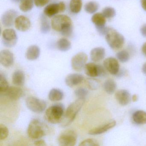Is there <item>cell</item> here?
<instances>
[{"label":"cell","mask_w":146,"mask_h":146,"mask_svg":"<svg viewBox=\"0 0 146 146\" xmlns=\"http://www.w3.org/2000/svg\"><path fill=\"white\" fill-rule=\"evenodd\" d=\"M51 24L53 29L62 35L67 37L71 35L73 31L72 21L68 16L57 15L52 19Z\"/></svg>","instance_id":"obj_1"},{"label":"cell","mask_w":146,"mask_h":146,"mask_svg":"<svg viewBox=\"0 0 146 146\" xmlns=\"http://www.w3.org/2000/svg\"><path fill=\"white\" fill-rule=\"evenodd\" d=\"M92 23L95 25L96 28H100L105 26L106 18L102 13H96L92 16L91 18Z\"/></svg>","instance_id":"obj_24"},{"label":"cell","mask_w":146,"mask_h":146,"mask_svg":"<svg viewBox=\"0 0 146 146\" xmlns=\"http://www.w3.org/2000/svg\"><path fill=\"white\" fill-rule=\"evenodd\" d=\"M87 84L89 88L92 90H96L98 88L99 83L98 81L94 79H88L87 80Z\"/></svg>","instance_id":"obj_38"},{"label":"cell","mask_w":146,"mask_h":146,"mask_svg":"<svg viewBox=\"0 0 146 146\" xmlns=\"http://www.w3.org/2000/svg\"><path fill=\"white\" fill-rule=\"evenodd\" d=\"M140 31L142 36L144 37H146V24L142 26L140 29Z\"/></svg>","instance_id":"obj_41"},{"label":"cell","mask_w":146,"mask_h":146,"mask_svg":"<svg viewBox=\"0 0 146 146\" xmlns=\"http://www.w3.org/2000/svg\"><path fill=\"white\" fill-rule=\"evenodd\" d=\"M116 57L117 59L122 63H125L129 59V54L125 50H122L117 53Z\"/></svg>","instance_id":"obj_33"},{"label":"cell","mask_w":146,"mask_h":146,"mask_svg":"<svg viewBox=\"0 0 146 146\" xmlns=\"http://www.w3.org/2000/svg\"><path fill=\"white\" fill-rule=\"evenodd\" d=\"M133 121L137 125L146 124V112L142 110L136 111L132 114Z\"/></svg>","instance_id":"obj_22"},{"label":"cell","mask_w":146,"mask_h":146,"mask_svg":"<svg viewBox=\"0 0 146 146\" xmlns=\"http://www.w3.org/2000/svg\"><path fill=\"white\" fill-rule=\"evenodd\" d=\"M137 100H138V96L137 95L134 94L132 96V97H131V100L133 102H136L137 101Z\"/></svg>","instance_id":"obj_45"},{"label":"cell","mask_w":146,"mask_h":146,"mask_svg":"<svg viewBox=\"0 0 146 146\" xmlns=\"http://www.w3.org/2000/svg\"><path fill=\"white\" fill-rule=\"evenodd\" d=\"M142 70L143 73L146 75V63H145V64L143 65L142 68Z\"/></svg>","instance_id":"obj_46"},{"label":"cell","mask_w":146,"mask_h":146,"mask_svg":"<svg viewBox=\"0 0 146 146\" xmlns=\"http://www.w3.org/2000/svg\"><path fill=\"white\" fill-rule=\"evenodd\" d=\"M116 121L112 120L102 125L95 127L89 131L88 134L90 135H97L102 134L116 125Z\"/></svg>","instance_id":"obj_15"},{"label":"cell","mask_w":146,"mask_h":146,"mask_svg":"<svg viewBox=\"0 0 146 146\" xmlns=\"http://www.w3.org/2000/svg\"><path fill=\"white\" fill-rule=\"evenodd\" d=\"M2 42L5 46L12 47L17 44V36L15 30L8 29L5 30L2 34Z\"/></svg>","instance_id":"obj_9"},{"label":"cell","mask_w":146,"mask_h":146,"mask_svg":"<svg viewBox=\"0 0 146 146\" xmlns=\"http://www.w3.org/2000/svg\"><path fill=\"white\" fill-rule=\"evenodd\" d=\"M7 80L2 73H0V92L1 94H5L9 88Z\"/></svg>","instance_id":"obj_32"},{"label":"cell","mask_w":146,"mask_h":146,"mask_svg":"<svg viewBox=\"0 0 146 146\" xmlns=\"http://www.w3.org/2000/svg\"><path fill=\"white\" fill-rule=\"evenodd\" d=\"M25 81V75L21 70H17L13 73L12 76L13 83L17 86L23 85Z\"/></svg>","instance_id":"obj_23"},{"label":"cell","mask_w":146,"mask_h":146,"mask_svg":"<svg viewBox=\"0 0 146 146\" xmlns=\"http://www.w3.org/2000/svg\"><path fill=\"white\" fill-rule=\"evenodd\" d=\"M25 103L29 109L36 113L42 112L47 106L46 102L34 96L27 97L25 100Z\"/></svg>","instance_id":"obj_7"},{"label":"cell","mask_w":146,"mask_h":146,"mask_svg":"<svg viewBox=\"0 0 146 146\" xmlns=\"http://www.w3.org/2000/svg\"><path fill=\"white\" fill-rule=\"evenodd\" d=\"M117 88V83L113 79H109L106 80L103 84V88L108 94H113Z\"/></svg>","instance_id":"obj_25"},{"label":"cell","mask_w":146,"mask_h":146,"mask_svg":"<svg viewBox=\"0 0 146 146\" xmlns=\"http://www.w3.org/2000/svg\"><path fill=\"white\" fill-rule=\"evenodd\" d=\"M84 102L85 99L78 98L68 106L64 114L63 119L60 122L61 126L66 127L73 122Z\"/></svg>","instance_id":"obj_2"},{"label":"cell","mask_w":146,"mask_h":146,"mask_svg":"<svg viewBox=\"0 0 146 146\" xmlns=\"http://www.w3.org/2000/svg\"><path fill=\"white\" fill-rule=\"evenodd\" d=\"M105 35L107 42L112 49L117 50L123 47L125 43L124 37L117 31L108 28Z\"/></svg>","instance_id":"obj_3"},{"label":"cell","mask_w":146,"mask_h":146,"mask_svg":"<svg viewBox=\"0 0 146 146\" xmlns=\"http://www.w3.org/2000/svg\"><path fill=\"white\" fill-rule=\"evenodd\" d=\"M64 107L62 104H55L51 106L46 111V119L51 123H60L64 117Z\"/></svg>","instance_id":"obj_4"},{"label":"cell","mask_w":146,"mask_h":146,"mask_svg":"<svg viewBox=\"0 0 146 146\" xmlns=\"http://www.w3.org/2000/svg\"><path fill=\"white\" fill-rule=\"evenodd\" d=\"M99 142L94 139H87L82 141L79 144L80 146H99Z\"/></svg>","instance_id":"obj_36"},{"label":"cell","mask_w":146,"mask_h":146,"mask_svg":"<svg viewBox=\"0 0 146 146\" xmlns=\"http://www.w3.org/2000/svg\"><path fill=\"white\" fill-rule=\"evenodd\" d=\"M14 24L16 29L21 31L29 30L31 26L30 20L27 17L24 16L17 17Z\"/></svg>","instance_id":"obj_16"},{"label":"cell","mask_w":146,"mask_h":146,"mask_svg":"<svg viewBox=\"0 0 146 146\" xmlns=\"http://www.w3.org/2000/svg\"><path fill=\"white\" fill-rule=\"evenodd\" d=\"M40 49L36 46H31L29 47L26 52V57L27 59L30 60L37 59L40 55Z\"/></svg>","instance_id":"obj_21"},{"label":"cell","mask_w":146,"mask_h":146,"mask_svg":"<svg viewBox=\"0 0 146 146\" xmlns=\"http://www.w3.org/2000/svg\"><path fill=\"white\" fill-rule=\"evenodd\" d=\"M125 70H120L119 71V72H118L116 76L117 77H122L123 76V75H125Z\"/></svg>","instance_id":"obj_44"},{"label":"cell","mask_w":146,"mask_h":146,"mask_svg":"<svg viewBox=\"0 0 146 146\" xmlns=\"http://www.w3.org/2000/svg\"><path fill=\"white\" fill-rule=\"evenodd\" d=\"M102 13L106 18H112L116 15V11L112 7H107L103 9Z\"/></svg>","instance_id":"obj_34"},{"label":"cell","mask_w":146,"mask_h":146,"mask_svg":"<svg viewBox=\"0 0 146 146\" xmlns=\"http://www.w3.org/2000/svg\"><path fill=\"white\" fill-rule=\"evenodd\" d=\"M34 144H35V146H46V142L43 140H40L35 141V143H34Z\"/></svg>","instance_id":"obj_40"},{"label":"cell","mask_w":146,"mask_h":146,"mask_svg":"<svg viewBox=\"0 0 146 146\" xmlns=\"http://www.w3.org/2000/svg\"><path fill=\"white\" fill-rule=\"evenodd\" d=\"M106 51L103 48L97 47L91 50L90 56L92 60L95 62H98L105 58Z\"/></svg>","instance_id":"obj_20"},{"label":"cell","mask_w":146,"mask_h":146,"mask_svg":"<svg viewBox=\"0 0 146 146\" xmlns=\"http://www.w3.org/2000/svg\"><path fill=\"white\" fill-rule=\"evenodd\" d=\"M84 79L82 75L79 74H71L66 78L65 82L66 85L70 88L78 85L81 83Z\"/></svg>","instance_id":"obj_18"},{"label":"cell","mask_w":146,"mask_h":146,"mask_svg":"<svg viewBox=\"0 0 146 146\" xmlns=\"http://www.w3.org/2000/svg\"><path fill=\"white\" fill-rule=\"evenodd\" d=\"M64 97V93L61 90L58 89L51 90L48 94L49 100L52 101H59Z\"/></svg>","instance_id":"obj_27"},{"label":"cell","mask_w":146,"mask_h":146,"mask_svg":"<svg viewBox=\"0 0 146 146\" xmlns=\"http://www.w3.org/2000/svg\"><path fill=\"white\" fill-rule=\"evenodd\" d=\"M88 60V55L85 53H78L72 59V67L76 71H81L84 68Z\"/></svg>","instance_id":"obj_10"},{"label":"cell","mask_w":146,"mask_h":146,"mask_svg":"<svg viewBox=\"0 0 146 146\" xmlns=\"http://www.w3.org/2000/svg\"><path fill=\"white\" fill-rule=\"evenodd\" d=\"M99 4L95 1H90L86 4L84 7L85 11L90 14H93L99 9Z\"/></svg>","instance_id":"obj_31"},{"label":"cell","mask_w":146,"mask_h":146,"mask_svg":"<svg viewBox=\"0 0 146 146\" xmlns=\"http://www.w3.org/2000/svg\"><path fill=\"white\" fill-rule=\"evenodd\" d=\"M11 1L15 3H18L22 1V0H11Z\"/></svg>","instance_id":"obj_47"},{"label":"cell","mask_w":146,"mask_h":146,"mask_svg":"<svg viewBox=\"0 0 146 146\" xmlns=\"http://www.w3.org/2000/svg\"><path fill=\"white\" fill-rule=\"evenodd\" d=\"M57 48L61 52H66L71 48V43L66 38H61L57 43Z\"/></svg>","instance_id":"obj_26"},{"label":"cell","mask_w":146,"mask_h":146,"mask_svg":"<svg viewBox=\"0 0 146 146\" xmlns=\"http://www.w3.org/2000/svg\"><path fill=\"white\" fill-rule=\"evenodd\" d=\"M84 68L86 75L91 78L103 77L106 75L105 67L94 63L86 64Z\"/></svg>","instance_id":"obj_8"},{"label":"cell","mask_w":146,"mask_h":146,"mask_svg":"<svg viewBox=\"0 0 146 146\" xmlns=\"http://www.w3.org/2000/svg\"><path fill=\"white\" fill-rule=\"evenodd\" d=\"M40 30L43 34H47L50 30V25L49 21L43 14L41 15L40 18Z\"/></svg>","instance_id":"obj_29"},{"label":"cell","mask_w":146,"mask_h":146,"mask_svg":"<svg viewBox=\"0 0 146 146\" xmlns=\"http://www.w3.org/2000/svg\"><path fill=\"white\" fill-rule=\"evenodd\" d=\"M77 141V135L72 130H66L59 136L58 142L61 146H74Z\"/></svg>","instance_id":"obj_6"},{"label":"cell","mask_w":146,"mask_h":146,"mask_svg":"<svg viewBox=\"0 0 146 146\" xmlns=\"http://www.w3.org/2000/svg\"><path fill=\"white\" fill-rule=\"evenodd\" d=\"M40 121L34 119L29 124L27 130L28 136L32 139H38L46 135L45 130Z\"/></svg>","instance_id":"obj_5"},{"label":"cell","mask_w":146,"mask_h":146,"mask_svg":"<svg viewBox=\"0 0 146 146\" xmlns=\"http://www.w3.org/2000/svg\"><path fill=\"white\" fill-rule=\"evenodd\" d=\"M141 2L142 7L146 11V0H141Z\"/></svg>","instance_id":"obj_42"},{"label":"cell","mask_w":146,"mask_h":146,"mask_svg":"<svg viewBox=\"0 0 146 146\" xmlns=\"http://www.w3.org/2000/svg\"><path fill=\"white\" fill-rule=\"evenodd\" d=\"M23 92L22 89L18 87L11 86L9 87L8 90L5 94L12 100H17L20 99L23 95Z\"/></svg>","instance_id":"obj_19"},{"label":"cell","mask_w":146,"mask_h":146,"mask_svg":"<svg viewBox=\"0 0 146 146\" xmlns=\"http://www.w3.org/2000/svg\"><path fill=\"white\" fill-rule=\"evenodd\" d=\"M82 0H71L70 4V10L73 13H79L82 10Z\"/></svg>","instance_id":"obj_28"},{"label":"cell","mask_w":146,"mask_h":146,"mask_svg":"<svg viewBox=\"0 0 146 146\" xmlns=\"http://www.w3.org/2000/svg\"><path fill=\"white\" fill-rule=\"evenodd\" d=\"M115 99L119 105L126 106L131 100V96L129 91L125 90H119L115 93Z\"/></svg>","instance_id":"obj_14"},{"label":"cell","mask_w":146,"mask_h":146,"mask_svg":"<svg viewBox=\"0 0 146 146\" xmlns=\"http://www.w3.org/2000/svg\"><path fill=\"white\" fill-rule=\"evenodd\" d=\"M50 0H35V4L37 7H43L49 2Z\"/></svg>","instance_id":"obj_39"},{"label":"cell","mask_w":146,"mask_h":146,"mask_svg":"<svg viewBox=\"0 0 146 146\" xmlns=\"http://www.w3.org/2000/svg\"><path fill=\"white\" fill-rule=\"evenodd\" d=\"M106 70L112 75H117L119 70V65L117 60L112 57L107 58L103 62Z\"/></svg>","instance_id":"obj_12"},{"label":"cell","mask_w":146,"mask_h":146,"mask_svg":"<svg viewBox=\"0 0 146 146\" xmlns=\"http://www.w3.org/2000/svg\"><path fill=\"white\" fill-rule=\"evenodd\" d=\"M88 90L84 88H79L75 91V95L78 98L85 99L86 96L88 95Z\"/></svg>","instance_id":"obj_37"},{"label":"cell","mask_w":146,"mask_h":146,"mask_svg":"<svg viewBox=\"0 0 146 146\" xmlns=\"http://www.w3.org/2000/svg\"><path fill=\"white\" fill-rule=\"evenodd\" d=\"M66 6L64 2H60L58 4H52L47 6L44 10L45 16L51 17L59 13L64 12Z\"/></svg>","instance_id":"obj_11"},{"label":"cell","mask_w":146,"mask_h":146,"mask_svg":"<svg viewBox=\"0 0 146 146\" xmlns=\"http://www.w3.org/2000/svg\"><path fill=\"white\" fill-rule=\"evenodd\" d=\"M17 16V13L14 10L7 11L1 17V23L6 27H11L15 23Z\"/></svg>","instance_id":"obj_13"},{"label":"cell","mask_w":146,"mask_h":146,"mask_svg":"<svg viewBox=\"0 0 146 146\" xmlns=\"http://www.w3.org/2000/svg\"><path fill=\"white\" fill-rule=\"evenodd\" d=\"M34 7L32 0H22L19 5V9L23 12H27L32 10Z\"/></svg>","instance_id":"obj_30"},{"label":"cell","mask_w":146,"mask_h":146,"mask_svg":"<svg viewBox=\"0 0 146 146\" xmlns=\"http://www.w3.org/2000/svg\"><path fill=\"white\" fill-rule=\"evenodd\" d=\"M9 135L8 128L3 124L0 125V140H5L7 138Z\"/></svg>","instance_id":"obj_35"},{"label":"cell","mask_w":146,"mask_h":146,"mask_svg":"<svg viewBox=\"0 0 146 146\" xmlns=\"http://www.w3.org/2000/svg\"><path fill=\"white\" fill-rule=\"evenodd\" d=\"M14 56L13 54L8 50H3L0 52V62L2 66L9 67L13 64Z\"/></svg>","instance_id":"obj_17"},{"label":"cell","mask_w":146,"mask_h":146,"mask_svg":"<svg viewBox=\"0 0 146 146\" xmlns=\"http://www.w3.org/2000/svg\"><path fill=\"white\" fill-rule=\"evenodd\" d=\"M142 52L143 54L146 57V42L143 45L142 47Z\"/></svg>","instance_id":"obj_43"}]
</instances>
